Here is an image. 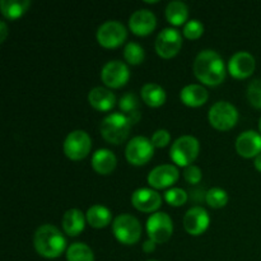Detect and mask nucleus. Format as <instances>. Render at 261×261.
<instances>
[{
	"label": "nucleus",
	"mask_w": 261,
	"mask_h": 261,
	"mask_svg": "<svg viewBox=\"0 0 261 261\" xmlns=\"http://www.w3.org/2000/svg\"><path fill=\"white\" fill-rule=\"evenodd\" d=\"M194 74L206 86H218L226 78V66L223 59L214 50H203L194 60Z\"/></svg>",
	"instance_id": "obj_1"
},
{
	"label": "nucleus",
	"mask_w": 261,
	"mask_h": 261,
	"mask_svg": "<svg viewBox=\"0 0 261 261\" xmlns=\"http://www.w3.org/2000/svg\"><path fill=\"white\" fill-rule=\"evenodd\" d=\"M35 249L41 256L46 259L59 257L66 249V240L60 229L53 224H43L38 227L33 236Z\"/></svg>",
	"instance_id": "obj_2"
},
{
	"label": "nucleus",
	"mask_w": 261,
	"mask_h": 261,
	"mask_svg": "<svg viewBox=\"0 0 261 261\" xmlns=\"http://www.w3.org/2000/svg\"><path fill=\"white\" fill-rule=\"evenodd\" d=\"M130 124L126 115L116 112L105 117L101 122V134L106 142L111 144H121L127 139L130 133Z\"/></svg>",
	"instance_id": "obj_3"
},
{
	"label": "nucleus",
	"mask_w": 261,
	"mask_h": 261,
	"mask_svg": "<svg viewBox=\"0 0 261 261\" xmlns=\"http://www.w3.org/2000/svg\"><path fill=\"white\" fill-rule=\"evenodd\" d=\"M199 140L191 135H182L175 140L170 150L171 160L181 167L193 165L199 154Z\"/></svg>",
	"instance_id": "obj_4"
},
{
	"label": "nucleus",
	"mask_w": 261,
	"mask_h": 261,
	"mask_svg": "<svg viewBox=\"0 0 261 261\" xmlns=\"http://www.w3.org/2000/svg\"><path fill=\"white\" fill-rule=\"evenodd\" d=\"M112 232L115 237L124 245L137 244L142 234V226L139 221L132 214H120L114 219Z\"/></svg>",
	"instance_id": "obj_5"
},
{
	"label": "nucleus",
	"mask_w": 261,
	"mask_h": 261,
	"mask_svg": "<svg viewBox=\"0 0 261 261\" xmlns=\"http://www.w3.org/2000/svg\"><path fill=\"white\" fill-rule=\"evenodd\" d=\"M209 122L217 130H229L237 124L239 111L232 103L227 101H218L209 110Z\"/></svg>",
	"instance_id": "obj_6"
},
{
	"label": "nucleus",
	"mask_w": 261,
	"mask_h": 261,
	"mask_svg": "<svg viewBox=\"0 0 261 261\" xmlns=\"http://www.w3.org/2000/svg\"><path fill=\"white\" fill-rule=\"evenodd\" d=\"M127 37V31L122 23L117 20H107L97 30V41L106 48L119 47Z\"/></svg>",
	"instance_id": "obj_7"
},
{
	"label": "nucleus",
	"mask_w": 261,
	"mask_h": 261,
	"mask_svg": "<svg viewBox=\"0 0 261 261\" xmlns=\"http://www.w3.org/2000/svg\"><path fill=\"white\" fill-rule=\"evenodd\" d=\"M92 147L91 137L84 130H74L69 133L64 140V153L73 161L83 160L88 155Z\"/></svg>",
	"instance_id": "obj_8"
},
{
	"label": "nucleus",
	"mask_w": 261,
	"mask_h": 261,
	"mask_svg": "<svg viewBox=\"0 0 261 261\" xmlns=\"http://www.w3.org/2000/svg\"><path fill=\"white\" fill-rule=\"evenodd\" d=\"M147 232L149 239L155 244H163L170 240L173 232L172 219L163 212L153 213L147 221Z\"/></svg>",
	"instance_id": "obj_9"
},
{
	"label": "nucleus",
	"mask_w": 261,
	"mask_h": 261,
	"mask_svg": "<svg viewBox=\"0 0 261 261\" xmlns=\"http://www.w3.org/2000/svg\"><path fill=\"white\" fill-rule=\"evenodd\" d=\"M154 154V145L148 138L135 137L127 143L125 155L126 160L134 166H142L149 162Z\"/></svg>",
	"instance_id": "obj_10"
},
{
	"label": "nucleus",
	"mask_w": 261,
	"mask_h": 261,
	"mask_svg": "<svg viewBox=\"0 0 261 261\" xmlns=\"http://www.w3.org/2000/svg\"><path fill=\"white\" fill-rule=\"evenodd\" d=\"M182 37L176 28H165L158 33L154 47L158 55L163 59H171L180 51Z\"/></svg>",
	"instance_id": "obj_11"
},
{
	"label": "nucleus",
	"mask_w": 261,
	"mask_h": 261,
	"mask_svg": "<svg viewBox=\"0 0 261 261\" xmlns=\"http://www.w3.org/2000/svg\"><path fill=\"white\" fill-rule=\"evenodd\" d=\"M130 78L129 68L120 60H111L102 68L101 79L110 88H120L125 86Z\"/></svg>",
	"instance_id": "obj_12"
},
{
	"label": "nucleus",
	"mask_w": 261,
	"mask_h": 261,
	"mask_svg": "<svg viewBox=\"0 0 261 261\" xmlns=\"http://www.w3.org/2000/svg\"><path fill=\"white\" fill-rule=\"evenodd\" d=\"M256 68L255 58L247 51H240L232 55L228 61V71L233 78L245 79L251 75Z\"/></svg>",
	"instance_id": "obj_13"
},
{
	"label": "nucleus",
	"mask_w": 261,
	"mask_h": 261,
	"mask_svg": "<svg viewBox=\"0 0 261 261\" xmlns=\"http://www.w3.org/2000/svg\"><path fill=\"white\" fill-rule=\"evenodd\" d=\"M211 218L208 212L201 206H193L184 216V227L193 236H199L208 229Z\"/></svg>",
	"instance_id": "obj_14"
},
{
	"label": "nucleus",
	"mask_w": 261,
	"mask_h": 261,
	"mask_svg": "<svg viewBox=\"0 0 261 261\" xmlns=\"http://www.w3.org/2000/svg\"><path fill=\"white\" fill-rule=\"evenodd\" d=\"M132 204L138 211L144 213H153L162 204V196L153 189L140 188L132 195Z\"/></svg>",
	"instance_id": "obj_15"
},
{
	"label": "nucleus",
	"mask_w": 261,
	"mask_h": 261,
	"mask_svg": "<svg viewBox=\"0 0 261 261\" xmlns=\"http://www.w3.org/2000/svg\"><path fill=\"white\" fill-rule=\"evenodd\" d=\"M178 170L173 165H161L153 168L148 175V184L154 189H166L178 180Z\"/></svg>",
	"instance_id": "obj_16"
},
{
	"label": "nucleus",
	"mask_w": 261,
	"mask_h": 261,
	"mask_svg": "<svg viewBox=\"0 0 261 261\" xmlns=\"http://www.w3.org/2000/svg\"><path fill=\"white\" fill-rule=\"evenodd\" d=\"M236 150L241 157L256 158L261 154V134L255 130L241 133L236 139Z\"/></svg>",
	"instance_id": "obj_17"
},
{
	"label": "nucleus",
	"mask_w": 261,
	"mask_h": 261,
	"mask_svg": "<svg viewBox=\"0 0 261 261\" xmlns=\"http://www.w3.org/2000/svg\"><path fill=\"white\" fill-rule=\"evenodd\" d=\"M157 19L153 12L148 9H139L132 14L129 19V27L133 33L138 36H147L154 31Z\"/></svg>",
	"instance_id": "obj_18"
},
{
	"label": "nucleus",
	"mask_w": 261,
	"mask_h": 261,
	"mask_svg": "<svg viewBox=\"0 0 261 261\" xmlns=\"http://www.w3.org/2000/svg\"><path fill=\"white\" fill-rule=\"evenodd\" d=\"M88 102L93 109L98 111H110L116 103V97L110 89L96 87L89 92Z\"/></svg>",
	"instance_id": "obj_19"
},
{
	"label": "nucleus",
	"mask_w": 261,
	"mask_h": 261,
	"mask_svg": "<svg viewBox=\"0 0 261 261\" xmlns=\"http://www.w3.org/2000/svg\"><path fill=\"white\" fill-rule=\"evenodd\" d=\"M116 155L110 149L102 148V149L96 150L92 157V167L99 175H109L116 167Z\"/></svg>",
	"instance_id": "obj_20"
},
{
	"label": "nucleus",
	"mask_w": 261,
	"mask_h": 261,
	"mask_svg": "<svg viewBox=\"0 0 261 261\" xmlns=\"http://www.w3.org/2000/svg\"><path fill=\"white\" fill-rule=\"evenodd\" d=\"M182 103L190 107H199L208 101V91L200 84H189L180 92Z\"/></svg>",
	"instance_id": "obj_21"
},
{
	"label": "nucleus",
	"mask_w": 261,
	"mask_h": 261,
	"mask_svg": "<svg viewBox=\"0 0 261 261\" xmlns=\"http://www.w3.org/2000/svg\"><path fill=\"white\" fill-rule=\"evenodd\" d=\"M86 226V217L79 209H69L63 217V229L69 236H78Z\"/></svg>",
	"instance_id": "obj_22"
},
{
	"label": "nucleus",
	"mask_w": 261,
	"mask_h": 261,
	"mask_svg": "<svg viewBox=\"0 0 261 261\" xmlns=\"http://www.w3.org/2000/svg\"><path fill=\"white\" fill-rule=\"evenodd\" d=\"M142 98L148 106L160 107L166 102V92L155 83H147L142 87Z\"/></svg>",
	"instance_id": "obj_23"
},
{
	"label": "nucleus",
	"mask_w": 261,
	"mask_h": 261,
	"mask_svg": "<svg viewBox=\"0 0 261 261\" xmlns=\"http://www.w3.org/2000/svg\"><path fill=\"white\" fill-rule=\"evenodd\" d=\"M86 218L87 222H88L93 228H103L107 224H110V222H111L112 219V214L109 208L97 204V205L91 206V208L88 209V212H87L86 214Z\"/></svg>",
	"instance_id": "obj_24"
},
{
	"label": "nucleus",
	"mask_w": 261,
	"mask_h": 261,
	"mask_svg": "<svg viewBox=\"0 0 261 261\" xmlns=\"http://www.w3.org/2000/svg\"><path fill=\"white\" fill-rule=\"evenodd\" d=\"M189 8L184 2L173 0L166 7V18L173 25H181L188 20Z\"/></svg>",
	"instance_id": "obj_25"
},
{
	"label": "nucleus",
	"mask_w": 261,
	"mask_h": 261,
	"mask_svg": "<svg viewBox=\"0 0 261 261\" xmlns=\"http://www.w3.org/2000/svg\"><path fill=\"white\" fill-rule=\"evenodd\" d=\"M31 5L30 0H2L0 9L3 15L8 19H17L22 17Z\"/></svg>",
	"instance_id": "obj_26"
},
{
	"label": "nucleus",
	"mask_w": 261,
	"mask_h": 261,
	"mask_svg": "<svg viewBox=\"0 0 261 261\" xmlns=\"http://www.w3.org/2000/svg\"><path fill=\"white\" fill-rule=\"evenodd\" d=\"M68 261H94V255L91 247L83 242L71 244L66 250Z\"/></svg>",
	"instance_id": "obj_27"
},
{
	"label": "nucleus",
	"mask_w": 261,
	"mask_h": 261,
	"mask_svg": "<svg viewBox=\"0 0 261 261\" xmlns=\"http://www.w3.org/2000/svg\"><path fill=\"white\" fill-rule=\"evenodd\" d=\"M205 201L212 208H223L228 203V195L221 188H212L205 193Z\"/></svg>",
	"instance_id": "obj_28"
},
{
	"label": "nucleus",
	"mask_w": 261,
	"mask_h": 261,
	"mask_svg": "<svg viewBox=\"0 0 261 261\" xmlns=\"http://www.w3.org/2000/svg\"><path fill=\"white\" fill-rule=\"evenodd\" d=\"M124 58L132 65H138L143 63L145 58L144 48L137 42H129L124 48Z\"/></svg>",
	"instance_id": "obj_29"
},
{
	"label": "nucleus",
	"mask_w": 261,
	"mask_h": 261,
	"mask_svg": "<svg viewBox=\"0 0 261 261\" xmlns=\"http://www.w3.org/2000/svg\"><path fill=\"white\" fill-rule=\"evenodd\" d=\"M119 107L122 112L126 114V116L138 112V107H139V99L135 96L134 93H126L120 98L119 101Z\"/></svg>",
	"instance_id": "obj_30"
},
{
	"label": "nucleus",
	"mask_w": 261,
	"mask_h": 261,
	"mask_svg": "<svg viewBox=\"0 0 261 261\" xmlns=\"http://www.w3.org/2000/svg\"><path fill=\"white\" fill-rule=\"evenodd\" d=\"M165 200L172 206H181L188 201V193L180 188H172L166 191Z\"/></svg>",
	"instance_id": "obj_31"
},
{
	"label": "nucleus",
	"mask_w": 261,
	"mask_h": 261,
	"mask_svg": "<svg viewBox=\"0 0 261 261\" xmlns=\"http://www.w3.org/2000/svg\"><path fill=\"white\" fill-rule=\"evenodd\" d=\"M246 96L251 106L261 109V79H255L249 84Z\"/></svg>",
	"instance_id": "obj_32"
},
{
	"label": "nucleus",
	"mask_w": 261,
	"mask_h": 261,
	"mask_svg": "<svg viewBox=\"0 0 261 261\" xmlns=\"http://www.w3.org/2000/svg\"><path fill=\"white\" fill-rule=\"evenodd\" d=\"M204 32V24L198 19L188 20L184 25V36L189 40H196Z\"/></svg>",
	"instance_id": "obj_33"
},
{
	"label": "nucleus",
	"mask_w": 261,
	"mask_h": 261,
	"mask_svg": "<svg viewBox=\"0 0 261 261\" xmlns=\"http://www.w3.org/2000/svg\"><path fill=\"white\" fill-rule=\"evenodd\" d=\"M184 177L191 185H196L201 181V177H203V173H201V170L195 165H190L188 167H185L184 170Z\"/></svg>",
	"instance_id": "obj_34"
},
{
	"label": "nucleus",
	"mask_w": 261,
	"mask_h": 261,
	"mask_svg": "<svg viewBox=\"0 0 261 261\" xmlns=\"http://www.w3.org/2000/svg\"><path fill=\"white\" fill-rule=\"evenodd\" d=\"M170 140H171L170 133H168L166 129H160L153 134L150 142H152V144L154 145L155 148H163L170 143Z\"/></svg>",
	"instance_id": "obj_35"
},
{
	"label": "nucleus",
	"mask_w": 261,
	"mask_h": 261,
	"mask_svg": "<svg viewBox=\"0 0 261 261\" xmlns=\"http://www.w3.org/2000/svg\"><path fill=\"white\" fill-rule=\"evenodd\" d=\"M154 250H155V242L153 241V240L149 239L143 244V251L144 252H148V254H149V252H153Z\"/></svg>",
	"instance_id": "obj_36"
},
{
	"label": "nucleus",
	"mask_w": 261,
	"mask_h": 261,
	"mask_svg": "<svg viewBox=\"0 0 261 261\" xmlns=\"http://www.w3.org/2000/svg\"><path fill=\"white\" fill-rule=\"evenodd\" d=\"M7 35H8L7 24H5V22H0V41H2V42H4Z\"/></svg>",
	"instance_id": "obj_37"
},
{
	"label": "nucleus",
	"mask_w": 261,
	"mask_h": 261,
	"mask_svg": "<svg viewBox=\"0 0 261 261\" xmlns=\"http://www.w3.org/2000/svg\"><path fill=\"white\" fill-rule=\"evenodd\" d=\"M254 165H255V168H256L257 171H260V172H261V154H259L256 158H255Z\"/></svg>",
	"instance_id": "obj_38"
},
{
	"label": "nucleus",
	"mask_w": 261,
	"mask_h": 261,
	"mask_svg": "<svg viewBox=\"0 0 261 261\" xmlns=\"http://www.w3.org/2000/svg\"><path fill=\"white\" fill-rule=\"evenodd\" d=\"M259 130H260V133H261V117H260V121H259Z\"/></svg>",
	"instance_id": "obj_39"
},
{
	"label": "nucleus",
	"mask_w": 261,
	"mask_h": 261,
	"mask_svg": "<svg viewBox=\"0 0 261 261\" xmlns=\"http://www.w3.org/2000/svg\"><path fill=\"white\" fill-rule=\"evenodd\" d=\"M149 261H155V260H149Z\"/></svg>",
	"instance_id": "obj_40"
}]
</instances>
